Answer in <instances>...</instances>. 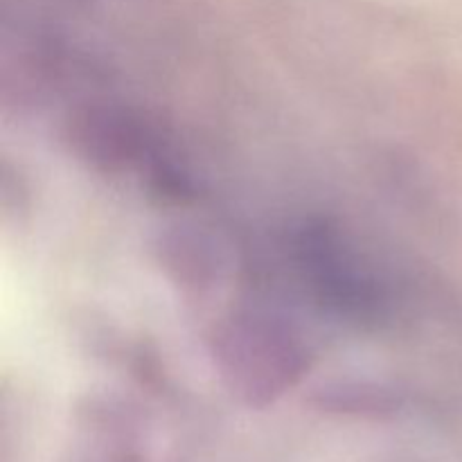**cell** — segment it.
I'll use <instances>...</instances> for the list:
<instances>
[{
	"instance_id": "7a4b0ae2",
	"label": "cell",
	"mask_w": 462,
	"mask_h": 462,
	"mask_svg": "<svg viewBox=\"0 0 462 462\" xmlns=\"http://www.w3.org/2000/svg\"><path fill=\"white\" fill-rule=\"evenodd\" d=\"M305 266L320 296L338 311L368 319L377 311V293L365 275L343 253L341 242L325 228L307 230L300 242Z\"/></svg>"
},
{
	"instance_id": "6da1fadb",
	"label": "cell",
	"mask_w": 462,
	"mask_h": 462,
	"mask_svg": "<svg viewBox=\"0 0 462 462\" xmlns=\"http://www.w3.org/2000/svg\"><path fill=\"white\" fill-rule=\"evenodd\" d=\"M221 374L251 404H264L293 386L305 370V347L282 320L266 314H237L215 337Z\"/></svg>"
}]
</instances>
